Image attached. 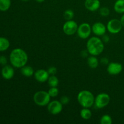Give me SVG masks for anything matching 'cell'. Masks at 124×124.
I'll list each match as a JSON object with an SVG mask.
<instances>
[{
    "label": "cell",
    "mask_w": 124,
    "mask_h": 124,
    "mask_svg": "<svg viewBox=\"0 0 124 124\" xmlns=\"http://www.w3.org/2000/svg\"><path fill=\"white\" fill-rule=\"evenodd\" d=\"M112 122V118L108 115H103L100 119V123L101 124H111Z\"/></svg>",
    "instance_id": "7402d4cb"
},
{
    "label": "cell",
    "mask_w": 124,
    "mask_h": 124,
    "mask_svg": "<svg viewBox=\"0 0 124 124\" xmlns=\"http://www.w3.org/2000/svg\"><path fill=\"white\" fill-rule=\"evenodd\" d=\"M11 6V0H0V10L5 12L9 9Z\"/></svg>",
    "instance_id": "44dd1931"
},
{
    "label": "cell",
    "mask_w": 124,
    "mask_h": 124,
    "mask_svg": "<svg viewBox=\"0 0 124 124\" xmlns=\"http://www.w3.org/2000/svg\"><path fill=\"white\" fill-rule=\"evenodd\" d=\"M92 30V32L97 36H102L106 33L107 29V26H105V24H103L102 23L97 22L93 24Z\"/></svg>",
    "instance_id": "30bf717a"
},
{
    "label": "cell",
    "mask_w": 124,
    "mask_h": 124,
    "mask_svg": "<svg viewBox=\"0 0 124 124\" xmlns=\"http://www.w3.org/2000/svg\"><path fill=\"white\" fill-rule=\"evenodd\" d=\"M100 62L103 65H107L109 64V60L106 57H104V58H102L100 60Z\"/></svg>",
    "instance_id": "f546056e"
},
{
    "label": "cell",
    "mask_w": 124,
    "mask_h": 124,
    "mask_svg": "<svg viewBox=\"0 0 124 124\" xmlns=\"http://www.w3.org/2000/svg\"><path fill=\"white\" fill-rule=\"evenodd\" d=\"M35 1L38 2H43L44 1H45L46 0H35Z\"/></svg>",
    "instance_id": "d6a6232c"
},
{
    "label": "cell",
    "mask_w": 124,
    "mask_h": 124,
    "mask_svg": "<svg viewBox=\"0 0 124 124\" xmlns=\"http://www.w3.org/2000/svg\"><path fill=\"white\" fill-rule=\"evenodd\" d=\"M89 54L87 50H84L81 52V55L82 58H88V54Z\"/></svg>",
    "instance_id": "4dcf8cb0"
},
{
    "label": "cell",
    "mask_w": 124,
    "mask_h": 124,
    "mask_svg": "<svg viewBox=\"0 0 124 124\" xmlns=\"http://www.w3.org/2000/svg\"><path fill=\"white\" fill-rule=\"evenodd\" d=\"M59 101L61 102L62 105H67L69 103V102H70V98L68 96H62L61 98Z\"/></svg>",
    "instance_id": "484cf974"
},
{
    "label": "cell",
    "mask_w": 124,
    "mask_h": 124,
    "mask_svg": "<svg viewBox=\"0 0 124 124\" xmlns=\"http://www.w3.org/2000/svg\"><path fill=\"white\" fill-rule=\"evenodd\" d=\"M10 42L7 38L0 37V52L6 51L9 48Z\"/></svg>",
    "instance_id": "d6986e66"
},
{
    "label": "cell",
    "mask_w": 124,
    "mask_h": 124,
    "mask_svg": "<svg viewBox=\"0 0 124 124\" xmlns=\"http://www.w3.org/2000/svg\"><path fill=\"white\" fill-rule=\"evenodd\" d=\"M7 63V59L6 56H0V64L1 65H6Z\"/></svg>",
    "instance_id": "83f0119b"
},
{
    "label": "cell",
    "mask_w": 124,
    "mask_h": 124,
    "mask_svg": "<svg viewBox=\"0 0 124 124\" xmlns=\"http://www.w3.org/2000/svg\"><path fill=\"white\" fill-rule=\"evenodd\" d=\"M81 117L84 120H88L92 117V113L89 108H83L80 111Z\"/></svg>",
    "instance_id": "ac0fdd59"
},
{
    "label": "cell",
    "mask_w": 124,
    "mask_h": 124,
    "mask_svg": "<svg viewBox=\"0 0 124 124\" xmlns=\"http://www.w3.org/2000/svg\"><path fill=\"white\" fill-rule=\"evenodd\" d=\"M63 105L60 101L54 100L50 101L47 105L48 111L53 115H57L62 111Z\"/></svg>",
    "instance_id": "9c48e42d"
},
{
    "label": "cell",
    "mask_w": 124,
    "mask_h": 124,
    "mask_svg": "<svg viewBox=\"0 0 124 124\" xmlns=\"http://www.w3.org/2000/svg\"><path fill=\"white\" fill-rule=\"evenodd\" d=\"M74 12L71 9H67L64 12V17L67 21L71 20L74 17Z\"/></svg>",
    "instance_id": "603a6c76"
},
{
    "label": "cell",
    "mask_w": 124,
    "mask_h": 124,
    "mask_svg": "<svg viewBox=\"0 0 124 124\" xmlns=\"http://www.w3.org/2000/svg\"><path fill=\"white\" fill-rule=\"evenodd\" d=\"M120 21H121V24H122V26H123V27H124V14L122 16H121Z\"/></svg>",
    "instance_id": "1f68e13d"
},
{
    "label": "cell",
    "mask_w": 124,
    "mask_h": 124,
    "mask_svg": "<svg viewBox=\"0 0 124 124\" xmlns=\"http://www.w3.org/2000/svg\"><path fill=\"white\" fill-rule=\"evenodd\" d=\"M21 73L25 77L30 78L33 75H34L35 71H34V69H33V67H31V66L25 65L22 68H21Z\"/></svg>",
    "instance_id": "9a60e30c"
},
{
    "label": "cell",
    "mask_w": 124,
    "mask_h": 124,
    "mask_svg": "<svg viewBox=\"0 0 124 124\" xmlns=\"http://www.w3.org/2000/svg\"><path fill=\"white\" fill-rule=\"evenodd\" d=\"M99 15L101 16L106 17L108 16L110 14V9L107 7H102L99 8Z\"/></svg>",
    "instance_id": "cb8c5ba5"
},
{
    "label": "cell",
    "mask_w": 124,
    "mask_h": 124,
    "mask_svg": "<svg viewBox=\"0 0 124 124\" xmlns=\"http://www.w3.org/2000/svg\"><path fill=\"white\" fill-rule=\"evenodd\" d=\"M123 66L119 62H110L108 64L107 72L110 75H117L122 72Z\"/></svg>",
    "instance_id": "8fae6325"
},
{
    "label": "cell",
    "mask_w": 124,
    "mask_h": 124,
    "mask_svg": "<svg viewBox=\"0 0 124 124\" xmlns=\"http://www.w3.org/2000/svg\"><path fill=\"white\" fill-rule=\"evenodd\" d=\"M94 98L93 93L89 90H82L77 96L79 104L83 108H91L94 104Z\"/></svg>",
    "instance_id": "3957f363"
},
{
    "label": "cell",
    "mask_w": 124,
    "mask_h": 124,
    "mask_svg": "<svg viewBox=\"0 0 124 124\" xmlns=\"http://www.w3.org/2000/svg\"><path fill=\"white\" fill-rule=\"evenodd\" d=\"M22 1H29V0H22Z\"/></svg>",
    "instance_id": "836d02e7"
},
{
    "label": "cell",
    "mask_w": 124,
    "mask_h": 124,
    "mask_svg": "<svg viewBox=\"0 0 124 124\" xmlns=\"http://www.w3.org/2000/svg\"><path fill=\"white\" fill-rule=\"evenodd\" d=\"M110 102V95L107 93H101L98 94L95 98L94 105L97 108L101 109L107 106Z\"/></svg>",
    "instance_id": "5b68a950"
},
{
    "label": "cell",
    "mask_w": 124,
    "mask_h": 124,
    "mask_svg": "<svg viewBox=\"0 0 124 124\" xmlns=\"http://www.w3.org/2000/svg\"><path fill=\"white\" fill-rule=\"evenodd\" d=\"M92 27L88 23H84L78 26L77 33L79 37L82 39L88 38L92 33Z\"/></svg>",
    "instance_id": "8992f818"
},
{
    "label": "cell",
    "mask_w": 124,
    "mask_h": 124,
    "mask_svg": "<svg viewBox=\"0 0 124 124\" xmlns=\"http://www.w3.org/2000/svg\"><path fill=\"white\" fill-rule=\"evenodd\" d=\"M122 26L119 19H112L108 22L107 24V29L111 34H117L121 31Z\"/></svg>",
    "instance_id": "52a82bcc"
},
{
    "label": "cell",
    "mask_w": 124,
    "mask_h": 124,
    "mask_svg": "<svg viewBox=\"0 0 124 124\" xmlns=\"http://www.w3.org/2000/svg\"><path fill=\"white\" fill-rule=\"evenodd\" d=\"M47 71H48V74L50 75H55L57 73V70L56 67L54 66H52V67H50L48 69H47Z\"/></svg>",
    "instance_id": "4316f807"
},
{
    "label": "cell",
    "mask_w": 124,
    "mask_h": 124,
    "mask_svg": "<svg viewBox=\"0 0 124 124\" xmlns=\"http://www.w3.org/2000/svg\"><path fill=\"white\" fill-rule=\"evenodd\" d=\"M78 26L77 23L73 19L67 21L64 24L62 27V30L64 33L67 35H73L77 32Z\"/></svg>",
    "instance_id": "ba28073f"
},
{
    "label": "cell",
    "mask_w": 124,
    "mask_h": 124,
    "mask_svg": "<svg viewBox=\"0 0 124 124\" xmlns=\"http://www.w3.org/2000/svg\"><path fill=\"white\" fill-rule=\"evenodd\" d=\"M1 74H2V76L3 77V78H4L5 79H10L14 76V69L10 65H6L2 68Z\"/></svg>",
    "instance_id": "5bb4252c"
},
{
    "label": "cell",
    "mask_w": 124,
    "mask_h": 124,
    "mask_svg": "<svg viewBox=\"0 0 124 124\" xmlns=\"http://www.w3.org/2000/svg\"><path fill=\"white\" fill-rule=\"evenodd\" d=\"M114 10L118 13H124V0H117L114 4Z\"/></svg>",
    "instance_id": "e0dca14e"
},
{
    "label": "cell",
    "mask_w": 124,
    "mask_h": 124,
    "mask_svg": "<svg viewBox=\"0 0 124 124\" xmlns=\"http://www.w3.org/2000/svg\"><path fill=\"white\" fill-rule=\"evenodd\" d=\"M87 64L91 69H96L99 65V60L96 56L90 55L87 58Z\"/></svg>",
    "instance_id": "2e32d148"
},
{
    "label": "cell",
    "mask_w": 124,
    "mask_h": 124,
    "mask_svg": "<svg viewBox=\"0 0 124 124\" xmlns=\"http://www.w3.org/2000/svg\"><path fill=\"white\" fill-rule=\"evenodd\" d=\"M47 82L50 87H58V84H59V79L55 75H50L49 78L47 80Z\"/></svg>",
    "instance_id": "ffe728a7"
},
{
    "label": "cell",
    "mask_w": 124,
    "mask_h": 124,
    "mask_svg": "<svg viewBox=\"0 0 124 124\" xmlns=\"http://www.w3.org/2000/svg\"><path fill=\"white\" fill-rule=\"evenodd\" d=\"M9 59L12 66L21 69L26 65L29 58L27 53L25 50L22 48H16L11 52Z\"/></svg>",
    "instance_id": "6da1fadb"
},
{
    "label": "cell",
    "mask_w": 124,
    "mask_h": 124,
    "mask_svg": "<svg viewBox=\"0 0 124 124\" xmlns=\"http://www.w3.org/2000/svg\"><path fill=\"white\" fill-rule=\"evenodd\" d=\"M48 93L51 98H55L59 94V90L57 87H50V88L48 90Z\"/></svg>",
    "instance_id": "d4e9b609"
},
{
    "label": "cell",
    "mask_w": 124,
    "mask_h": 124,
    "mask_svg": "<svg viewBox=\"0 0 124 124\" xmlns=\"http://www.w3.org/2000/svg\"><path fill=\"white\" fill-rule=\"evenodd\" d=\"M50 75L48 74L47 70H44V69H39L34 73V77L35 79L39 82L43 83V82H47L49 78Z\"/></svg>",
    "instance_id": "7c38bea8"
},
{
    "label": "cell",
    "mask_w": 124,
    "mask_h": 124,
    "mask_svg": "<svg viewBox=\"0 0 124 124\" xmlns=\"http://www.w3.org/2000/svg\"><path fill=\"white\" fill-rule=\"evenodd\" d=\"M84 6L88 10L95 12L101 7V2L99 0H85Z\"/></svg>",
    "instance_id": "4fadbf2b"
},
{
    "label": "cell",
    "mask_w": 124,
    "mask_h": 124,
    "mask_svg": "<svg viewBox=\"0 0 124 124\" xmlns=\"http://www.w3.org/2000/svg\"><path fill=\"white\" fill-rule=\"evenodd\" d=\"M86 46L89 54L96 56L101 54L104 50V42L97 36L90 38L87 41Z\"/></svg>",
    "instance_id": "7a4b0ae2"
},
{
    "label": "cell",
    "mask_w": 124,
    "mask_h": 124,
    "mask_svg": "<svg viewBox=\"0 0 124 124\" xmlns=\"http://www.w3.org/2000/svg\"><path fill=\"white\" fill-rule=\"evenodd\" d=\"M102 41L104 42V43H108V42L110 41V37L108 35H106V34H104V35L102 36Z\"/></svg>",
    "instance_id": "f1b7e54d"
},
{
    "label": "cell",
    "mask_w": 124,
    "mask_h": 124,
    "mask_svg": "<svg viewBox=\"0 0 124 124\" xmlns=\"http://www.w3.org/2000/svg\"><path fill=\"white\" fill-rule=\"evenodd\" d=\"M51 97L48 92L44 90L38 91L33 95V101L37 105L40 107L47 106L50 102Z\"/></svg>",
    "instance_id": "277c9868"
}]
</instances>
